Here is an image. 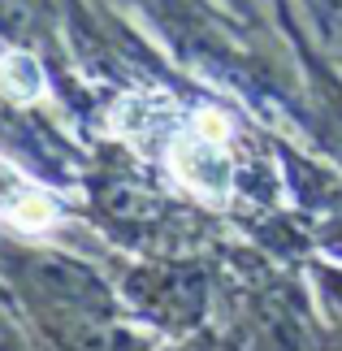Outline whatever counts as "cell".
I'll list each match as a JSON object with an SVG mask.
<instances>
[{"label": "cell", "mask_w": 342, "mask_h": 351, "mask_svg": "<svg viewBox=\"0 0 342 351\" xmlns=\"http://www.w3.org/2000/svg\"><path fill=\"white\" fill-rule=\"evenodd\" d=\"M173 173L199 195H225L230 186V156H225V121L199 109L191 126L173 139Z\"/></svg>", "instance_id": "obj_1"}, {"label": "cell", "mask_w": 342, "mask_h": 351, "mask_svg": "<svg viewBox=\"0 0 342 351\" xmlns=\"http://www.w3.org/2000/svg\"><path fill=\"white\" fill-rule=\"evenodd\" d=\"M0 78H5V87L13 91V100H35V96H44V74H39V65H35L31 57H22V52L5 57V65H0Z\"/></svg>", "instance_id": "obj_3"}, {"label": "cell", "mask_w": 342, "mask_h": 351, "mask_svg": "<svg viewBox=\"0 0 342 351\" xmlns=\"http://www.w3.org/2000/svg\"><path fill=\"white\" fill-rule=\"evenodd\" d=\"M57 217V208H52V199L31 186L22 178L13 165L0 160V221L18 226V230H39V226H48Z\"/></svg>", "instance_id": "obj_2"}]
</instances>
